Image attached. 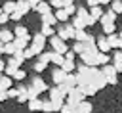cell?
<instances>
[{"mask_svg":"<svg viewBox=\"0 0 122 113\" xmlns=\"http://www.w3.org/2000/svg\"><path fill=\"white\" fill-rule=\"evenodd\" d=\"M82 102H86V94H84L80 88L71 90V92H69V96H67V100H65V103H67V105H71L72 109H76Z\"/></svg>","mask_w":122,"mask_h":113,"instance_id":"6da1fadb","label":"cell"},{"mask_svg":"<svg viewBox=\"0 0 122 113\" xmlns=\"http://www.w3.org/2000/svg\"><path fill=\"white\" fill-rule=\"evenodd\" d=\"M29 48H32V52H34V56H40V54H44L46 50V36L42 34V33H34L32 34V42L29 44Z\"/></svg>","mask_w":122,"mask_h":113,"instance_id":"7a4b0ae2","label":"cell"},{"mask_svg":"<svg viewBox=\"0 0 122 113\" xmlns=\"http://www.w3.org/2000/svg\"><path fill=\"white\" fill-rule=\"evenodd\" d=\"M50 46H51V52H55V54H59V56H65L67 52H71V48L67 46V42L61 40L57 34H55L53 38H50Z\"/></svg>","mask_w":122,"mask_h":113,"instance_id":"3957f363","label":"cell"},{"mask_svg":"<svg viewBox=\"0 0 122 113\" xmlns=\"http://www.w3.org/2000/svg\"><path fill=\"white\" fill-rule=\"evenodd\" d=\"M92 84H93L97 90H103V88L107 86V79H105V75L101 73L99 67H93V69H92Z\"/></svg>","mask_w":122,"mask_h":113,"instance_id":"277c9868","label":"cell"},{"mask_svg":"<svg viewBox=\"0 0 122 113\" xmlns=\"http://www.w3.org/2000/svg\"><path fill=\"white\" fill-rule=\"evenodd\" d=\"M101 73L105 75V79H107V84H116L118 82V73H116V69L112 67V63H109V65H105V67H101Z\"/></svg>","mask_w":122,"mask_h":113,"instance_id":"5b68a950","label":"cell"},{"mask_svg":"<svg viewBox=\"0 0 122 113\" xmlns=\"http://www.w3.org/2000/svg\"><path fill=\"white\" fill-rule=\"evenodd\" d=\"M97 54H99V52H84V54H80V63L86 65V67H95V63H97Z\"/></svg>","mask_w":122,"mask_h":113,"instance_id":"8992f818","label":"cell"},{"mask_svg":"<svg viewBox=\"0 0 122 113\" xmlns=\"http://www.w3.org/2000/svg\"><path fill=\"white\" fill-rule=\"evenodd\" d=\"M57 36L61 40H67V38H74V27L72 25H63L57 29Z\"/></svg>","mask_w":122,"mask_h":113,"instance_id":"52a82bcc","label":"cell"},{"mask_svg":"<svg viewBox=\"0 0 122 113\" xmlns=\"http://www.w3.org/2000/svg\"><path fill=\"white\" fill-rule=\"evenodd\" d=\"M30 86H32L38 94H44V92H48V90H50V88H48V84L44 82V79H40L38 75H36V77H32V84H30Z\"/></svg>","mask_w":122,"mask_h":113,"instance_id":"ba28073f","label":"cell"},{"mask_svg":"<svg viewBox=\"0 0 122 113\" xmlns=\"http://www.w3.org/2000/svg\"><path fill=\"white\" fill-rule=\"evenodd\" d=\"M51 79H53V82H55V86H61V84L65 82V79H67V73H65L63 69H59V67H55V69H53V73H51Z\"/></svg>","mask_w":122,"mask_h":113,"instance_id":"9c48e42d","label":"cell"},{"mask_svg":"<svg viewBox=\"0 0 122 113\" xmlns=\"http://www.w3.org/2000/svg\"><path fill=\"white\" fill-rule=\"evenodd\" d=\"M15 40V36H13V31H8V29H2L0 31V44L4 46V44H10V42H13Z\"/></svg>","mask_w":122,"mask_h":113,"instance_id":"30bf717a","label":"cell"},{"mask_svg":"<svg viewBox=\"0 0 122 113\" xmlns=\"http://www.w3.org/2000/svg\"><path fill=\"white\" fill-rule=\"evenodd\" d=\"M97 50H99L101 54H109V52H111V46H109V40H107L105 34L97 38Z\"/></svg>","mask_w":122,"mask_h":113,"instance_id":"8fae6325","label":"cell"},{"mask_svg":"<svg viewBox=\"0 0 122 113\" xmlns=\"http://www.w3.org/2000/svg\"><path fill=\"white\" fill-rule=\"evenodd\" d=\"M40 21H42V25H50V27H55L59 21H57V17H55V13H46V15H40Z\"/></svg>","mask_w":122,"mask_h":113,"instance_id":"7c38bea8","label":"cell"},{"mask_svg":"<svg viewBox=\"0 0 122 113\" xmlns=\"http://www.w3.org/2000/svg\"><path fill=\"white\" fill-rule=\"evenodd\" d=\"M40 33H42L46 38H53V36L57 34L55 27H50V25H42V27H40Z\"/></svg>","mask_w":122,"mask_h":113,"instance_id":"4fadbf2b","label":"cell"},{"mask_svg":"<svg viewBox=\"0 0 122 113\" xmlns=\"http://www.w3.org/2000/svg\"><path fill=\"white\" fill-rule=\"evenodd\" d=\"M13 36H15V38H27V36H29V29L23 27V25H17V27L13 29Z\"/></svg>","mask_w":122,"mask_h":113,"instance_id":"5bb4252c","label":"cell"},{"mask_svg":"<svg viewBox=\"0 0 122 113\" xmlns=\"http://www.w3.org/2000/svg\"><path fill=\"white\" fill-rule=\"evenodd\" d=\"M10 88H13V79H10V77H2V80H0V90L2 92H8Z\"/></svg>","mask_w":122,"mask_h":113,"instance_id":"9a60e30c","label":"cell"},{"mask_svg":"<svg viewBox=\"0 0 122 113\" xmlns=\"http://www.w3.org/2000/svg\"><path fill=\"white\" fill-rule=\"evenodd\" d=\"M2 11H4V13H8V15H11L13 11H17V2H4Z\"/></svg>","mask_w":122,"mask_h":113,"instance_id":"2e32d148","label":"cell"},{"mask_svg":"<svg viewBox=\"0 0 122 113\" xmlns=\"http://www.w3.org/2000/svg\"><path fill=\"white\" fill-rule=\"evenodd\" d=\"M36 11H38L40 15L51 13V6H50V2H38V8H36Z\"/></svg>","mask_w":122,"mask_h":113,"instance_id":"e0dca14e","label":"cell"},{"mask_svg":"<svg viewBox=\"0 0 122 113\" xmlns=\"http://www.w3.org/2000/svg\"><path fill=\"white\" fill-rule=\"evenodd\" d=\"M74 17H78V19H82V21H88V17H90V10L88 8H84V6H78V10H76V15Z\"/></svg>","mask_w":122,"mask_h":113,"instance_id":"ac0fdd59","label":"cell"},{"mask_svg":"<svg viewBox=\"0 0 122 113\" xmlns=\"http://www.w3.org/2000/svg\"><path fill=\"white\" fill-rule=\"evenodd\" d=\"M109 63H111V61H109V54H101V52H99V54H97V63H95V67L101 69V67H105V65H109Z\"/></svg>","mask_w":122,"mask_h":113,"instance_id":"d6986e66","label":"cell"},{"mask_svg":"<svg viewBox=\"0 0 122 113\" xmlns=\"http://www.w3.org/2000/svg\"><path fill=\"white\" fill-rule=\"evenodd\" d=\"M17 102H19V103H29V88H25V86H21V88H19Z\"/></svg>","mask_w":122,"mask_h":113,"instance_id":"ffe728a7","label":"cell"},{"mask_svg":"<svg viewBox=\"0 0 122 113\" xmlns=\"http://www.w3.org/2000/svg\"><path fill=\"white\" fill-rule=\"evenodd\" d=\"M69 15H76V10H78V6H74V2L72 0H65V8H63Z\"/></svg>","mask_w":122,"mask_h":113,"instance_id":"44dd1931","label":"cell"},{"mask_svg":"<svg viewBox=\"0 0 122 113\" xmlns=\"http://www.w3.org/2000/svg\"><path fill=\"white\" fill-rule=\"evenodd\" d=\"M51 63L55 65V67H63V63H65V56H59V54H55V52H51Z\"/></svg>","mask_w":122,"mask_h":113,"instance_id":"7402d4cb","label":"cell"},{"mask_svg":"<svg viewBox=\"0 0 122 113\" xmlns=\"http://www.w3.org/2000/svg\"><path fill=\"white\" fill-rule=\"evenodd\" d=\"M67 75H72V73H76V63L74 61H67L65 59V63H63V67H61Z\"/></svg>","mask_w":122,"mask_h":113,"instance_id":"603a6c76","label":"cell"},{"mask_svg":"<svg viewBox=\"0 0 122 113\" xmlns=\"http://www.w3.org/2000/svg\"><path fill=\"white\" fill-rule=\"evenodd\" d=\"M17 11H21L23 15L29 13V11H30V8H29V0H17Z\"/></svg>","mask_w":122,"mask_h":113,"instance_id":"cb8c5ba5","label":"cell"},{"mask_svg":"<svg viewBox=\"0 0 122 113\" xmlns=\"http://www.w3.org/2000/svg\"><path fill=\"white\" fill-rule=\"evenodd\" d=\"M72 27H74V31H86V21H82V19H78V17H72V23H71Z\"/></svg>","mask_w":122,"mask_h":113,"instance_id":"d4e9b609","label":"cell"},{"mask_svg":"<svg viewBox=\"0 0 122 113\" xmlns=\"http://www.w3.org/2000/svg\"><path fill=\"white\" fill-rule=\"evenodd\" d=\"M42 103H44V102L38 98V100H32V102H29V103H27V107H29L30 111H42Z\"/></svg>","mask_w":122,"mask_h":113,"instance_id":"484cf974","label":"cell"},{"mask_svg":"<svg viewBox=\"0 0 122 113\" xmlns=\"http://www.w3.org/2000/svg\"><path fill=\"white\" fill-rule=\"evenodd\" d=\"M103 13H105V11L101 10V6H99V8H92V10H90V17H92V19H95V21H99V19L103 17Z\"/></svg>","mask_w":122,"mask_h":113,"instance_id":"4316f807","label":"cell"},{"mask_svg":"<svg viewBox=\"0 0 122 113\" xmlns=\"http://www.w3.org/2000/svg\"><path fill=\"white\" fill-rule=\"evenodd\" d=\"M107 40H109L111 50H112V48L118 50V46H120V36H118V34H111V36H107Z\"/></svg>","mask_w":122,"mask_h":113,"instance_id":"83f0119b","label":"cell"},{"mask_svg":"<svg viewBox=\"0 0 122 113\" xmlns=\"http://www.w3.org/2000/svg\"><path fill=\"white\" fill-rule=\"evenodd\" d=\"M92 109H93V105H92L90 102H82V103L76 107L78 113H92Z\"/></svg>","mask_w":122,"mask_h":113,"instance_id":"f1b7e54d","label":"cell"},{"mask_svg":"<svg viewBox=\"0 0 122 113\" xmlns=\"http://www.w3.org/2000/svg\"><path fill=\"white\" fill-rule=\"evenodd\" d=\"M101 27H103L105 36H111V34H114V31H116V25H114V23H105V25H101Z\"/></svg>","mask_w":122,"mask_h":113,"instance_id":"f546056e","label":"cell"},{"mask_svg":"<svg viewBox=\"0 0 122 113\" xmlns=\"http://www.w3.org/2000/svg\"><path fill=\"white\" fill-rule=\"evenodd\" d=\"M55 17H57V21L65 23V21H69V17H71V15H69L65 10H57V11H55Z\"/></svg>","mask_w":122,"mask_h":113,"instance_id":"4dcf8cb0","label":"cell"},{"mask_svg":"<svg viewBox=\"0 0 122 113\" xmlns=\"http://www.w3.org/2000/svg\"><path fill=\"white\" fill-rule=\"evenodd\" d=\"M88 34H90V33H86V31H74V40H76V42H86Z\"/></svg>","mask_w":122,"mask_h":113,"instance_id":"1f68e13d","label":"cell"},{"mask_svg":"<svg viewBox=\"0 0 122 113\" xmlns=\"http://www.w3.org/2000/svg\"><path fill=\"white\" fill-rule=\"evenodd\" d=\"M17 52V48H15V44L13 42H10V44H4V54H8V56H11L13 57V54Z\"/></svg>","mask_w":122,"mask_h":113,"instance_id":"d6a6232c","label":"cell"},{"mask_svg":"<svg viewBox=\"0 0 122 113\" xmlns=\"http://www.w3.org/2000/svg\"><path fill=\"white\" fill-rule=\"evenodd\" d=\"M13 59H15V63L21 67V65H23V61H25V54H23V50H17V52L13 54Z\"/></svg>","mask_w":122,"mask_h":113,"instance_id":"836d02e7","label":"cell"},{"mask_svg":"<svg viewBox=\"0 0 122 113\" xmlns=\"http://www.w3.org/2000/svg\"><path fill=\"white\" fill-rule=\"evenodd\" d=\"M38 61H42L44 65L51 63V52H44V54H40V56H38Z\"/></svg>","mask_w":122,"mask_h":113,"instance_id":"e575fe53","label":"cell"},{"mask_svg":"<svg viewBox=\"0 0 122 113\" xmlns=\"http://www.w3.org/2000/svg\"><path fill=\"white\" fill-rule=\"evenodd\" d=\"M111 10H112L116 15L122 13V2H120V0H112V2H111Z\"/></svg>","mask_w":122,"mask_h":113,"instance_id":"d590c367","label":"cell"},{"mask_svg":"<svg viewBox=\"0 0 122 113\" xmlns=\"http://www.w3.org/2000/svg\"><path fill=\"white\" fill-rule=\"evenodd\" d=\"M42 111H46V113H53L55 109H53V103L50 102V100H44V103H42Z\"/></svg>","mask_w":122,"mask_h":113,"instance_id":"8d00e7d4","label":"cell"},{"mask_svg":"<svg viewBox=\"0 0 122 113\" xmlns=\"http://www.w3.org/2000/svg\"><path fill=\"white\" fill-rule=\"evenodd\" d=\"M50 6L55 8V10H63V8H65V0H51Z\"/></svg>","mask_w":122,"mask_h":113,"instance_id":"74e56055","label":"cell"},{"mask_svg":"<svg viewBox=\"0 0 122 113\" xmlns=\"http://www.w3.org/2000/svg\"><path fill=\"white\" fill-rule=\"evenodd\" d=\"M71 50H72L74 54H78V56H80V54H84V44H82V42H74V46H72Z\"/></svg>","mask_w":122,"mask_h":113,"instance_id":"f35d334b","label":"cell"},{"mask_svg":"<svg viewBox=\"0 0 122 113\" xmlns=\"http://www.w3.org/2000/svg\"><path fill=\"white\" fill-rule=\"evenodd\" d=\"M46 67H48V65H44V63H42V61H38V59H36V61L32 63V69H34L36 73H42V71H44Z\"/></svg>","mask_w":122,"mask_h":113,"instance_id":"ab89813d","label":"cell"},{"mask_svg":"<svg viewBox=\"0 0 122 113\" xmlns=\"http://www.w3.org/2000/svg\"><path fill=\"white\" fill-rule=\"evenodd\" d=\"M82 92H84V94H86V96H93V94H97V92H99V90H97V88H95V86H93V84H90V86H86V88H84V90H82Z\"/></svg>","mask_w":122,"mask_h":113,"instance_id":"60d3db41","label":"cell"},{"mask_svg":"<svg viewBox=\"0 0 122 113\" xmlns=\"http://www.w3.org/2000/svg\"><path fill=\"white\" fill-rule=\"evenodd\" d=\"M25 77H27V73H25L23 69H19V71H17V73H15V75H13L11 79H13V80H17V82H21V80H23Z\"/></svg>","mask_w":122,"mask_h":113,"instance_id":"b9f144b4","label":"cell"},{"mask_svg":"<svg viewBox=\"0 0 122 113\" xmlns=\"http://www.w3.org/2000/svg\"><path fill=\"white\" fill-rule=\"evenodd\" d=\"M38 96H40V94H38V92H36L32 86H29V102H32V100H38Z\"/></svg>","mask_w":122,"mask_h":113,"instance_id":"7bdbcfd3","label":"cell"},{"mask_svg":"<svg viewBox=\"0 0 122 113\" xmlns=\"http://www.w3.org/2000/svg\"><path fill=\"white\" fill-rule=\"evenodd\" d=\"M6 94H8V98H15V100H17V96H19V88H10Z\"/></svg>","mask_w":122,"mask_h":113,"instance_id":"ee69618b","label":"cell"},{"mask_svg":"<svg viewBox=\"0 0 122 113\" xmlns=\"http://www.w3.org/2000/svg\"><path fill=\"white\" fill-rule=\"evenodd\" d=\"M10 19H11V21H15V23H17V21H19V19H23V13H21V11H13V13H11V15H10Z\"/></svg>","mask_w":122,"mask_h":113,"instance_id":"f6af8a7d","label":"cell"},{"mask_svg":"<svg viewBox=\"0 0 122 113\" xmlns=\"http://www.w3.org/2000/svg\"><path fill=\"white\" fill-rule=\"evenodd\" d=\"M23 54H25V59H32V57H34V52H32V48H27V50H23Z\"/></svg>","mask_w":122,"mask_h":113,"instance_id":"bcb514c9","label":"cell"},{"mask_svg":"<svg viewBox=\"0 0 122 113\" xmlns=\"http://www.w3.org/2000/svg\"><path fill=\"white\" fill-rule=\"evenodd\" d=\"M6 21H10V15H8V13H4V11H2V8H0V25H4Z\"/></svg>","mask_w":122,"mask_h":113,"instance_id":"7dc6e473","label":"cell"},{"mask_svg":"<svg viewBox=\"0 0 122 113\" xmlns=\"http://www.w3.org/2000/svg\"><path fill=\"white\" fill-rule=\"evenodd\" d=\"M38 2H40V0H29V8H30L32 11H36V8H38Z\"/></svg>","mask_w":122,"mask_h":113,"instance_id":"c3c4849f","label":"cell"},{"mask_svg":"<svg viewBox=\"0 0 122 113\" xmlns=\"http://www.w3.org/2000/svg\"><path fill=\"white\" fill-rule=\"evenodd\" d=\"M74 56H76V54L71 50V52H67V54H65V59H67V61H74Z\"/></svg>","mask_w":122,"mask_h":113,"instance_id":"681fc988","label":"cell"},{"mask_svg":"<svg viewBox=\"0 0 122 113\" xmlns=\"http://www.w3.org/2000/svg\"><path fill=\"white\" fill-rule=\"evenodd\" d=\"M72 111H74V109H72L71 105H67V103H65V105L61 107V113H72Z\"/></svg>","mask_w":122,"mask_h":113,"instance_id":"f907efd6","label":"cell"},{"mask_svg":"<svg viewBox=\"0 0 122 113\" xmlns=\"http://www.w3.org/2000/svg\"><path fill=\"white\" fill-rule=\"evenodd\" d=\"M4 100H8V94H6V92H2V90H0V102H4Z\"/></svg>","mask_w":122,"mask_h":113,"instance_id":"816d5d0a","label":"cell"},{"mask_svg":"<svg viewBox=\"0 0 122 113\" xmlns=\"http://www.w3.org/2000/svg\"><path fill=\"white\" fill-rule=\"evenodd\" d=\"M2 54H4V46L0 44V59H2Z\"/></svg>","mask_w":122,"mask_h":113,"instance_id":"f5cc1de1","label":"cell"},{"mask_svg":"<svg viewBox=\"0 0 122 113\" xmlns=\"http://www.w3.org/2000/svg\"><path fill=\"white\" fill-rule=\"evenodd\" d=\"M118 36H120V38H122V29H120V33H118Z\"/></svg>","mask_w":122,"mask_h":113,"instance_id":"db71d44e","label":"cell"},{"mask_svg":"<svg viewBox=\"0 0 122 113\" xmlns=\"http://www.w3.org/2000/svg\"><path fill=\"white\" fill-rule=\"evenodd\" d=\"M2 77H4V73H0V80H2Z\"/></svg>","mask_w":122,"mask_h":113,"instance_id":"11a10c76","label":"cell"}]
</instances>
